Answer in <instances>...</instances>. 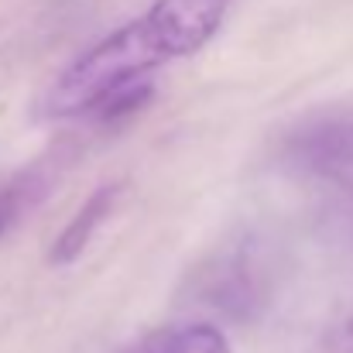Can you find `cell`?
<instances>
[{
	"instance_id": "cell-5",
	"label": "cell",
	"mask_w": 353,
	"mask_h": 353,
	"mask_svg": "<svg viewBox=\"0 0 353 353\" xmlns=\"http://www.w3.org/2000/svg\"><path fill=\"white\" fill-rule=\"evenodd\" d=\"M134 353H230V347L216 326L192 323V326H179V330L151 336Z\"/></svg>"
},
{
	"instance_id": "cell-3",
	"label": "cell",
	"mask_w": 353,
	"mask_h": 353,
	"mask_svg": "<svg viewBox=\"0 0 353 353\" xmlns=\"http://www.w3.org/2000/svg\"><path fill=\"white\" fill-rule=\"evenodd\" d=\"M227 3L230 0H154L144 17L154 24L168 59H185L216 34Z\"/></svg>"
},
{
	"instance_id": "cell-6",
	"label": "cell",
	"mask_w": 353,
	"mask_h": 353,
	"mask_svg": "<svg viewBox=\"0 0 353 353\" xmlns=\"http://www.w3.org/2000/svg\"><path fill=\"white\" fill-rule=\"evenodd\" d=\"M31 196H34V189H31V182L28 179H21V182H10V185H3L0 189V234L24 213V206L31 203Z\"/></svg>"
},
{
	"instance_id": "cell-4",
	"label": "cell",
	"mask_w": 353,
	"mask_h": 353,
	"mask_svg": "<svg viewBox=\"0 0 353 353\" xmlns=\"http://www.w3.org/2000/svg\"><path fill=\"white\" fill-rule=\"evenodd\" d=\"M117 192H120V185H107V189H100V192H93V196L86 199V206L69 220V227L55 240V247H52V264H69V261H76V257L86 250V243L93 240L97 227H100V223L107 220V213L114 210Z\"/></svg>"
},
{
	"instance_id": "cell-7",
	"label": "cell",
	"mask_w": 353,
	"mask_h": 353,
	"mask_svg": "<svg viewBox=\"0 0 353 353\" xmlns=\"http://www.w3.org/2000/svg\"><path fill=\"white\" fill-rule=\"evenodd\" d=\"M333 353H353V316L347 319V326L340 330V336L333 343Z\"/></svg>"
},
{
	"instance_id": "cell-1",
	"label": "cell",
	"mask_w": 353,
	"mask_h": 353,
	"mask_svg": "<svg viewBox=\"0 0 353 353\" xmlns=\"http://www.w3.org/2000/svg\"><path fill=\"white\" fill-rule=\"evenodd\" d=\"M161 62H168V52L154 24L137 17L83 52L59 76L45 107L52 117L114 120L134 114L151 97L148 72Z\"/></svg>"
},
{
	"instance_id": "cell-2",
	"label": "cell",
	"mask_w": 353,
	"mask_h": 353,
	"mask_svg": "<svg viewBox=\"0 0 353 353\" xmlns=\"http://www.w3.org/2000/svg\"><path fill=\"white\" fill-rule=\"evenodd\" d=\"M292 168L353 192V110L299 123L285 144Z\"/></svg>"
}]
</instances>
